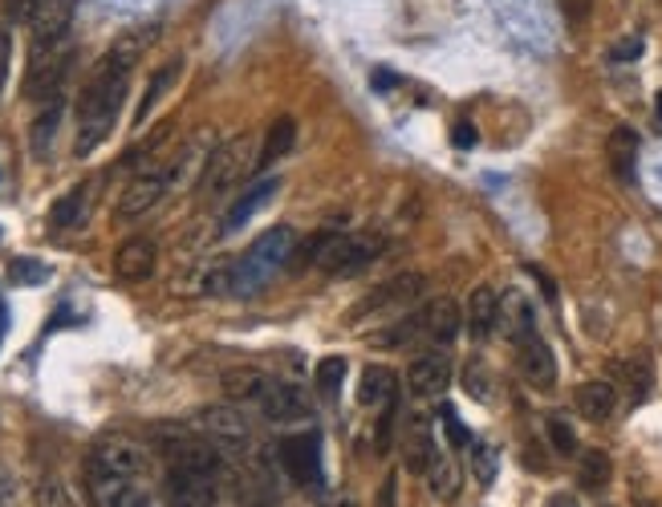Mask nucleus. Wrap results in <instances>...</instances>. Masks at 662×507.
<instances>
[{
    "label": "nucleus",
    "instance_id": "nucleus-4",
    "mask_svg": "<svg viewBox=\"0 0 662 507\" xmlns=\"http://www.w3.org/2000/svg\"><path fill=\"white\" fill-rule=\"evenodd\" d=\"M463 317H460V305L455 301H431V305L414 308L407 317H399L391 329L374 333L370 342L379 345H427V349H443V345L455 342V333H460Z\"/></svg>",
    "mask_w": 662,
    "mask_h": 507
},
{
    "label": "nucleus",
    "instance_id": "nucleus-26",
    "mask_svg": "<svg viewBox=\"0 0 662 507\" xmlns=\"http://www.w3.org/2000/svg\"><path fill=\"white\" fill-rule=\"evenodd\" d=\"M179 70H183V61H163V65H159V70L151 73V82H147V90H142V102H139V114H134V122H147V114H151L154 110V102H159V98H163V90H171V85H175V78H179Z\"/></svg>",
    "mask_w": 662,
    "mask_h": 507
},
{
    "label": "nucleus",
    "instance_id": "nucleus-28",
    "mask_svg": "<svg viewBox=\"0 0 662 507\" xmlns=\"http://www.w3.org/2000/svg\"><path fill=\"white\" fill-rule=\"evenodd\" d=\"M427 479H431V491H435V499H455V496H460V471H455L451 455H443V450H439L435 459H431V467H427Z\"/></svg>",
    "mask_w": 662,
    "mask_h": 507
},
{
    "label": "nucleus",
    "instance_id": "nucleus-13",
    "mask_svg": "<svg viewBox=\"0 0 662 507\" xmlns=\"http://www.w3.org/2000/svg\"><path fill=\"white\" fill-rule=\"evenodd\" d=\"M516 362H521V374L529 386H536V389L556 386V357L541 333H532V337L516 342Z\"/></svg>",
    "mask_w": 662,
    "mask_h": 507
},
{
    "label": "nucleus",
    "instance_id": "nucleus-3",
    "mask_svg": "<svg viewBox=\"0 0 662 507\" xmlns=\"http://www.w3.org/2000/svg\"><path fill=\"white\" fill-rule=\"evenodd\" d=\"M293 252H297V232L289 224H277L269 232H261L249 244V252L232 264V293L237 296L261 293L264 284L293 260Z\"/></svg>",
    "mask_w": 662,
    "mask_h": 507
},
{
    "label": "nucleus",
    "instance_id": "nucleus-46",
    "mask_svg": "<svg viewBox=\"0 0 662 507\" xmlns=\"http://www.w3.org/2000/svg\"><path fill=\"white\" fill-rule=\"evenodd\" d=\"M549 507H578V499H573V496H553V499H549Z\"/></svg>",
    "mask_w": 662,
    "mask_h": 507
},
{
    "label": "nucleus",
    "instance_id": "nucleus-19",
    "mask_svg": "<svg viewBox=\"0 0 662 507\" xmlns=\"http://www.w3.org/2000/svg\"><path fill=\"white\" fill-rule=\"evenodd\" d=\"M358 402L362 406H379V410H394L399 402V378L387 366H367L362 382H358Z\"/></svg>",
    "mask_w": 662,
    "mask_h": 507
},
{
    "label": "nucleus",
    "instance_id": "nucleus-23",
    "mask_svg": "<svg viewBox=\"0 0 662 507\" xmlns=\"http://www.w3.org/2000/svg\"><path fill=\"white\" fill-rule=\"evenodd\" d=\"M269 374L264 369H257V366H237V369H224V389H228V398L232 402H257L264 398V389H269Z\"/></svg>",
    "mask_w": 662,
    "mask_h": 507
},
{
    "label": "nucleus",
    "instance_id": "nucleus-31",
    "mask_svg": "<svg viewBox=\"0 0 662 507\" xmlns=\"http://www.w3.org/2000/svg\"><path fill=\"white\" fill-rule=\"evenodd\" d=\"M313 378H318L321 394H325V398H333V394L345 386V357H338V354L321 357L318 369H313Z\"/></svg>",
    "mask_w": 662,
    "mask_h": 507
},
{
    "label": "nucleus",
    "instance_id": "nucleus-36",
    "mask_svg": "<svg viewBox=\"0 0 662 507\" xmlns=\"http://www.w3.org/2000/svg\"><path fill=\"white\" fill-rule=\"evenodd\" d=\"M463 386H468V394H472V398H480V402H488V394H492V382L484 378V366H468V374H463Z\"/></svg>",
    "mask_w": 662,
    "mask_h": 507
},
{
    "label": "nucleus",
    "instance_id": "nucleus-8",
    "mask_svg": "<svg viewBox=\"0 0 662 507\" xmlns=\"http://www.w3.org/2000/svg\"><path fill=\"white\" fill-rule=\"evenodd\" d=\"M175 187V171H171V163H147L134 171V179L122 187L119 195V220H139V215H147L151 207H159L163 203L167 191Z\"/></svg>",
    "mask_w": 662,
    "mask_h": 507
},
{
    "label": "nucleus",
    "instance_id": "nucleus-27",
    "mask_svg": "<svg viewBox=\"0 0 662 507\" xmlns=\"http://www.w3.org/2000/svg\"><path fill=\"white\" fill-rule=\"evenodd\" d=\"M614 374H618V378H626L634 402L646 398V394H651V386H654V362L646 354H634V357H626V362H618Z\"/></svg>",
    "mask_w": 662,
    "mask_h": 507
},
{
    "label": "nucleus",
    "instance_id": "nucleus-14",
    "mask_svg": "<svg viewBox=\"0 0 662 507\" xmlns=\"http://www.w3.org/2000/svg\"><path fill=\"white\" fill-rule=\"evenodd\" d=\"M261 406V414L269 418V423H305L309 418V398L301 394L297 386H289V382H269V389H264V398L257 402Z\"/></svg>",
    "mask_w": 662,
    "mask_h": 507
},
{
    "label": "nucleus",
    "instance_id": "nucleus-21",
    "mask_svg": "<svg viewBox=\"0 0 662 507\" xmlns=\"http://www.w3.org/2000/svg\"><path fill=\"white\" fill-rule=\"evenodd\" d=\"M90 191H94V183H78V187L66 191V195L53 203V212H49V227H58V232L82 227L86 215H90V200H94Z\"/></svg>",
    "mask_w": 662,
    "mask_h": 507
},
{
    "label": "nucleus",
    "instance_id": "nucleus-7",
    "mask_svg": "<svg viewBox=\"0 0 662 507\" xmlns=\"http://www.w3.org/2000/svg\"><path fill=\"white\" fill-rule=\"evenodd\" d=\"M86 496L94 507H154L147 471H119L102 463H86Z\"/></svg>",
    "mask_w": 662,
    "mask_h": 507
},
{
    "label": "nucleus",
    "instance_id": "nucleus-10",
    "mask_svg": "<svg viewBox=\"0 0 662 507\" xmlns=\"http://www.w3.org/2000/svg\"><path fill=\"white\" fill-rule=\"evenodd\" d=\"M382 252V240L370 236V232H350V236H338V244L330 249V256L321 260V268L330 276H358L367 272Z\"/></svg>",
    "mask_w": 662,
    "mask_h": 507
},
{
    "label": "nucleus",
    "instance_id": "nucleus-5",
    "mask_svg": "<svg viewBox=\"0 0 662 507\" xmlns=\"http://www.w3.org/2000/svg\"><path fill=\"white\" fill-rule=\"evenodd\" d=\"M252 171H257V146H252L249 134H237V139L220 142V146L208 154V163H203L200 179H195V191H200L203 203H220L228 200Z\"/></svg>",
    "mask_w": 662,
    "mask_h": 507
},
{
    "label": "nucleus",
    "instance_id": "nucleus-47",
    "mask_svg": "<svg viewBox=\"0 0 662 507\" xmlns=\"http://www.w3.org/2000/svg\"><path fill=\"white\" fill-rule=\"evenodd\" d=\"M654 126L662 130V90H659V98H654Z\"/></svg>",
    "mask_w": 662,
    "mask_h": 507
},
{
    "label": "nucleus",
    "instance_id": "nucleus-45",
    "mask_svg": "<svg viewBox=\"0 0 662 507\" xmlns=\"http://www.w3.org/2000/svg\"><path fill=\"white\" fill-rule=\"evenodd\" d=\"M9 496H12V487H9V479L0 475V507H9Z\"/></svg>",
    "mask_w": 662,
    "mask_h": 507
},
{
    "label": "nucleus",
    "instance_id": "nucleus-42",
    "mask_svg": "<svg viewBox=\"0 0 662 507\" xmlns=\"http://www.w3.org/2000/svg\"><path fill=\"white\" fill-rule=\"evenodd\" d=\"M33 4L37 0H4V12H9L12 21H29V17H33Z\"/></svg>",
    "mask_w": 662,
    "mask_h": 507
},
{
    "label": "nucleus",
    "instance_id": "nucleus-17",
    "mask_svg": "<svg viewBox=\"0 0 662 507\" xmlns=\"http://www.w3.org/2000/svg\"><path fill=\"white\" fill-rule=\"evenodd\" d=\"M402 467L411 475H427V467H431V459L439 455L435 447V435H431V423H427L423 414H414L411 423H407V430H402Z\"/></svg>",
    "mask_w": 662,
    "mask_h": 507
},
{
    "label": "nucleus",
    "instance_id": "nucleus-24",
    "mask_svg": "<svg viewBox=\"0 0 662 507\" xmlns=\"http://www.w3.org/2000/svg\"><path fill=\"white\" fill-rule=\"evenodd\" d=\"M61 110H66V98L53 94L41 102V114L33 119V134H29V142H33V154L37 159H49V151H53V139H58V122H61Z\"/></svg>",
    "mask_w": 662,
    "mask_h": 507
},
{
    "label": "nucleus",
    "instance_id": "nucleus-25",
    "mask_svg": "<svg viewBox=\"0 0 662 507\" xmlns=\"http://www.w3.org/2000/svg\"><path fill=\"white\" fill-rule=\"evenodd\" d=\"M297 142V122L293 119H277L269 130H264V146L257 154V171H269L272 163H281L284 154L293 151Z\"/></svg>",
    "mask_w": 662,
    "mask_h": 507
},
{
    "label": "nucleus",
    "instance_id": "nucleus-11",
    "mask_svg": "<svg viewBox=\"0 0 662 507\" xmlns=\"http://www.w3.org/2000/svg\"><path fill=\"white\" fill-rule=\"evenodd\" d=\"M427 288V281L419 276V272H407V276H394V281H387L374 296H367L362 305L350 313L354 321H367L374 317V313H391V308H407L411 301H419V293Z\"/></svg>",
    "mask_w": 662,
    "mask_h": 507
},
{
    "label": "nucleus",
    "instance_id": "nucleus-43",
    "mask_svg": "<svg viewBox=\"0 0 662 507\" xmlns=\"http://www.w3.org/2000/svg\"><path fill=\"white\" fill-rule=\"evenodd\" d=\"M475 142V126L472 122H460V126H455V146H472Z\"/></svg>",
    "mask_w": 662,
    "mask_h": 507
},
{
    "label": "nucleus",
    "instance_id": "nucleus-20",
    "mask_svg": "<svg viewBox=\"0 0 662 507\" xmlns=\"http://www.w3.org/2000/svg\"><path fill=\"white\" fill-rule=\"evenodd\" d=\"M605 159L622 183H634V175H639V134L630 126H618L605 142Z\"/></svg>",
    "mask_w": 662,
    "mask_h": 507
},
{
    "label": "nucleus",
    "instance_id": "nucleus-44",
    "mask_svg": "<svg viewBox=\"0 0 662 507\" xmlns=\"http://www.w3.org/2000/svg\"><path fill=\"white\" fill-rule=\"evenodd\" d=\"M382 507H394V479H387V487H382Z\"/></svg>",
    "mask_w": 662,
    "mask_h": 507
},
{
    "label": "nucleus",
    "instance_id": "nucleus-30",
    "mask_svg": "<svg viewBox=\"0 0 662 507\" xmlns=\"http://www.w3.org/2000/svg\"><path fill=\"white\" fill-rule=\"evenodd\" d=\"M37 507H78V499L58 471H46L37 479Z\"/></svg>",
    "mask_w": 662,
    "mask_h": 507
},
{
    "label": "nucleus",
    "instance_id": "nucleus-2",
    "mask_svg": "<svg viewBox=\"0 0 662 507\" xmlns=\"http://www.w3.org/2000/svg\"><path fill=\"white\" fill-rule=\"evenodd\" d=\"M154 443L167 463V507H220L224 459L200 430L163 426Z\"/></svg>",
    "mask_w": 662,
    "mask_h": 507
},
{
    "label": "nucleus",
    "instance_id": "nucleus-39",
    "mask_svg": "<svg viewBox=\"0 0 662 507\" xmlns=\"http://www.w3.org/2000/svg\"><path fill=\"white\" fill-rule=\"evenodd\" d=\"M9 65H12V37L0 24V94H4V82H9Z\"/></svg>",
    "mask_w": 662,
    "mask_h": 507
},
{
    "label": "nucleus",
    "instance_id": "nucleus-29",
    "mask_svg": "<svg viewBox=\"0 0 662 507\" xmlns=\"http://www.w3.org/2000/svg\"><path fill=\"white\" fill-rule=\"evenodd\" d=\"M610 455L605 450H585L581 455V467H578V484L585 487V491H602L605 484H610Z\"/></svg>",
    "mask_w": 662,
    "mask_h": 507
},
{
    "label": "nucleus",
    "instance_id": "nucleus-33",
    "mask_svg": "<svg viewBox=\"0 0 662 507\" xmlns=\"http://www.w3.org/2000/svg\"><path fill=\"white\" fill-rule=\"evenodd\" d=\"M244 507H281V499H277V491H272V484L264 475H249L244 479Z\"/></svg>",
    "mask_w": 662,
    "mask_h": 507
},
{
    "label": "nucleus",
    "instance_id": "nucleus-35",
    "mask_svg": "<svg viewBox=\"0 0 662 507\" xmlns=\"http://www.w3.org/2000/svg\"><path fill=\"white\" fill-rule=\"evenodd\" d=\"M439 418H443V430H448V443L455 450L460 447H472V435H468V426L460 423V414L451 410V406H443V410H439Z\"/></svg>",
    "mask_w": 662,
    "mask_h": 507
},
{
    "label": "nucleus",
    "instance_id": "nucleus-18",
    "mask_svg": "<svg viewBox=\"0 0 662 507\" xmlns=\"http://www.w3.org/2000/svg\"><path fill=\"white\" fill-rule=\"evenodd\" d=\"M500 301L504 296L492 288V284H480L472 296H468V333H472L475 342H488L492 333H496V325H500Z\"/></svg>",
    "mask_w": 662,
    "mask_h": 507
},
{
    "label": "nucleus",
    "instance_id": "nucleus-15",
    "mask_svg": "<svg viewBox=\"0 0 662 507\" xmlns=\"http://www.w3.org/2000/svg\"><path fill=\"white\" fill-rule=\"evenodd\" d=\"M281 191V179L277 175H269V179H261V183H252L249 191H240L237 195V203L228 207V215H224V224H220V236H237L240 227L249 224L252 215L257 212H264L272 203V195Z\"/></svg>",
    "mask_w": 662,
    "mask_h": 507
},
{
    "label": "nucleus",
    "instance_id": "nucleus-1",
    "mask_svg": "<svg viewBox=\"0 0 662 507\" xmlns=\"http://www.w3.org/2000/svg\"><path fill=\"white\" fill-rule=\"evenodd\" d=\"M151 41L154 29H134V33L119 37L90 70L82 94H78V134H73V154L78 159L94 154L110 139V130L119 126L122 102H127V90H131V73Z\"/></svg>",
    "mask_w": 662,
    "mask_h": 507
},
{
    "label": "nucleus",
    "instance_id": "nucleus-38",
    "mask_svg": "<svg viewBox=\"0 0 662 507\" xmlns=\"http://www.w3.org/2000/svg\"><path fill=\"white\" fill-rule=\"evenodd\" d=\"M642 37L634 33V37H626V41H618L614 49H610V61H634V58H642Z\"/></svg>",
    "mask_w": 662,
    "mask_h": 507
},
{
    "label": "nucleus",
    "instance_id": "nucleus-34",
    "mask_svg": "<svg viewBox=\"0 0 662 507\" xmlns=\"http://www.w3.org/2000/svg\"><path fill=\"white\" fill-rule=\"evenodd\" d=\"M472 471H475V484L492 487V479H496V450L488 447V443H475L472 447Z\"/></svg>",
    "mask_w": 662,
    "mask_h": 507
},
{
    "label": "nucleus",
    "instance_id": "nucleus-6",
    "mask_svg": "<svg viewBox=\"0 0 662 507\" xmlns=\"http://www.w3.org/2000/svg\"><path fill=\"white\" fill-rule=\"evenodd\" d=\"M195 430H200L224 463H249L252 455V426L249 418L232 406V402H220V406H203L200 418H195Z\"/></svg>",
    "mask_w": 662,
    "mask_h": 507
},
{
    "label": "nucleus",
    "instance_id": "nucleus-9",
    "mask_svg": "<svg viewBox=\"0 0 662 507\" xmlns=\"http://www.w3.org/2000/svg\"><path fill=\"white\" fill-rule=\"evenodd\" d=\"M277 463H281V471L289 475L297 487H305V491H325V487H321V435L318 430H301V435L281 438Z\"/></svg>",
    "mask_w": 662,
    "mask_h": 507
},
{
    "label": "nucleus",
    "instance_id": "nucleus-41",
    "mask_svg": "<svg viewBox=\"0 0 662 507\" xmlns=\"http://www.w3.org/2000/svg\"><path fill=\"white\" fill-rule=\"evenodd\" d=\"M318 507H358V499L350 496V491H338V487H325V491H318Z\"/></svg>",
    "mask_w": 662,
    "mask_h": 507
},
{
    "label": "nucleus",
    "instance_id": "nucleus-48",
    "mask_svg": "<svg viewBox=\"0 0 662 507\" xmlns=\"http://www.w3.org/2000/svg\"><path fill=\"white\" fill-rule=\"evenodd\" d=\"M0 321H4V313H0ZM0 333H4V325H0Z\"/></svg>",
    "mask_w": 662,
    "mask_h": 507
},
{
    "label": "nucleus",
    "instance_id": "nucleus-37",
    "mask_svg": "<svg viewBox=\"0 0 662 507\" xmlns=\"http://www.w3.org/2000/svg\"><path fill=\"white\" fill-rule=\"evenodd\" d=\"M556 4H561V12H565L569 24H585L590 21V12H593V0H556Z\"/></svg>",
    "mask_w": 662,
    "mask_h": 507
},
{
    "label": "nucleus",
    "instance_id": "nucleus-22",
    "mask_svg": "<svg viewBox=\"0 0 662 507\" xmlns=\"http://www.w3.org/2000/svg\"><path fill=\"white\" fill-rule=\"evenodd\" d=\"M573 402H578V410L590 423H605L618 410V389L614 382H585V386H578V398Z\"/></svg>",
    "mask_w": 662,
    "mask_h": 507
},
{
    "label": "nucleus",
    "instance_id": "nucleus-16",
    "mask_svg": "<svg viewBox=\"0 0 662 507\" xmlns=\"http://www.w3.org/2000/svg\"><path fill=\"white\" fill-rule=\"evenodd\" d=\"M154 264H159V249H154V240H147V236L127 240V244L114 252V276H119V281H127V284L151 281Z\"/></svg>",
    "mask_w": 662,
    "mask_h": 507
},
{
    "label": "nucleus",
    "instance_id": "nucleus-32",
    "mask_svg": "<svg viewBox=\"0 0 662 507\" xmlns=\"http://www.w3.org/2000/svg\"><path fill=\"white\" fill-rule=\"evenodd\" d=\"M544 430H549V443H553L556 455H578V430H573V423H569V418L553 414V418L544 423Z\"/></svg>",
    "mask_w": 662,
    "mask_h": 507
},
{
    "label": "nucleus",
    "instance_id": "nucleus-12",
    "mask_svg": "<svg viewBox=\"0 0 662 507\" xmlns=\"http://www.w3.org/2000/svg\"><path fill=\"white\" fill-rule=\"evenodd\" d=\"M448 382H451V362L443 349H423V354L411 362V369H407V386H411V394H419V398L443 394Z\"/></svg>",
    "mask_w": 662,
    "mask_h": 507
},
{
    "label": "nucleus",
    "instance_id": "nucleus-40",
    "mask_svg": "<svg viewBox=\"0 0 662 507\" xmlns=\"http://www.w3.org/2000/svg\"><path fill=\"white\" fill-rule=\"evenodd\" d=\"M12 281L37 284V281H46V268H41V264H29V260H17V264H12Z\"/></svg>",
    "mask_w": 662,
    "mask_h": 507
}]
</instances>
